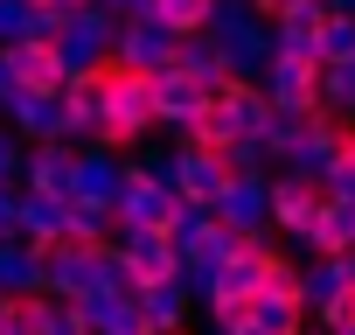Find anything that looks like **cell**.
Returning a JSON list of instances; mask_svg holds the SVG:
<instances>
[{"mask_svg":"<svg viewBox=\"0 0 355 335\" xmlns=\"http://www.w3.org/2000/svg\"><path fill=\"white\" fill-rule=\"evenodd\" d=\"M244 168H251V161H216V154L174 147V154H167V182H174V196H182L196 217H216V210L230 203V189L244 182Z\"/></svg>","mask_w":355,"mask_h":335,"instance_id":"7a4b0ae2","label":"cell"},{"mask_svg":"<svg viewBox=\"0 0 355 335\" xmlns=\"http://www.w3.org/2000/svg\"><path fill=\"white\" fill-rule=\"evenodd\" d=\"M223 335H272L265 321H244V328H223Z\"/></svg>","mask_w":355,"mask_h":335,"instance_id":"ffe728a7","label":"cell"},{"mask_svg":"<svg viewBox=\"0 0 355 335\" xmlns=\"http://www.w3.org/2000/svg\"><path fill=\"white\" fill-rule=\"evenodd\" d=\"M230 245H237V231H230L223 217H196V224L182 231V259H189V272H196V279H209V272L230 259Z\"/></svg>","mask_w":355,"mask_h":335,"instance_id":"8fae6325","label":"cell"},{"mask_svg":"<svg viewBox=\"0 0 355 335\" xmlns=\"http://www.w3.org/2000/svg\"><path fill=\"white\" fill-rule=\"evenodd\" d=\"M146 22L167 28L174 42H196V35H209L223 22V0H146Z\"/></svg>","mask_w":355,"mask_h":335,"instance_id":"30bf717a","label":"cell"},{"mask_svg":"<svg viewBox=\"0 0 355 335\" xmlns=\"http://www.w3.org/2000/svg\"><path fill=\"white\" fill-rule=\"evenodd\" d=\"M8 70H15V98H63L77 77V56L63 35H28L8 49Z\"/></svg>","mask_w":355,"mask_h":335,"instance_id":"277c9868","label":"cell"},{"mask_svg":"<svg viewBox=\"0 0 355 335\" xmlns=\"http://www.w3.org/2000/svg\"><path fill=\"white\" fill-rule=\"evenodd\" d=\"M306 252H313V259H348V252H355V196H334V203H327V217H320V231H313Z\"/></svg>","mask_w":355,"mask_h":335,"instance_id":"7c38bea8","label":"cell"},{"mask_svg":"<svg viewBox=\"0 0 355 335\" xmlns=\"http://www.w3.org/2000/svg\"><path fill=\"white\" fill-rule=\"evenodd\" d=\"M8 126H15L28 147H56V140H70L63 98H8ZM70 147H77V140H70Z\"/></svg>","mask_w":355,"mask_h":335,"instance_id":"9c48e42d","label":"cell"},{"mask_svg":"<svg viewBox=\"0 0 355 335\" xmlns=\"http://www.w3.org/2000/svg\"><path fill=\"white\" fill-rule=\"evenodd\" d=\"M98 328H105V335H160L139 293H125V300H112V307H98Z\"/></svg>","mask_w":355,"mask_h":335,"instance_id":"9a60e30c","label":"cell"},{"mask_svg":"<svg viewBox=\"0 0 355 335\" xmlns=\"http://www.w3.org/2000/svg\"><path fill=\"white\" fill-rule=\"evenodd\" d=\"M21 189H28L35 203H56V210H70V203L84 196V147H70V140H56V147H28Z\"/></svg>","mask_w":355,"mask_h":335,"instance_id":"5b68a950","label":"cell"},{"mask_svg":"<svg viewBox=\"0 0 355 335\" xmlns=\"http://www.w3.org/2000/svg\"><path fill=\"white\" fill-rule=\"evenodd\" d=\"M28 8V22H35V35H70L77 22H91L105 0H21Z\"/></svg>","mask_w":355,"mask_h":335,"instance_id":"4fadbf2b","label":"cell"},{"mask_svg":"<svg viewBox=\"0 0 355 335\" xmlns=\"http://www.w3.org/2000/svg\"><path fill=\"white\" fill-rule=\"evenodd\" d=\"M320 63H355V15H334V28L320 35Z\"/></svg>","mask_w":355,"mask_h":335,"instance_id":"2e32d148","label":"cell"},{"mask_svg":"<svg viewBox=\"0 0 355 335\" xmlns=\"http://www.w3.org/2000/svg\"><path fill=\"white\" fill-rule=\"evenodd\" d=\"M119 272L132 293H174L189 279V259L174 238H119Z\"/></svg>","mask_w":355,"mask_h":335,"instance_id":"8992f818","label":"cell"},{"mask_svg":"<svg viewBox=\"0 0 355 335\" xmlns=\"http://www.w3.org/2000/svg\"><path fill=\"white\" fill-rule=\"evenodd\" d=\"M182 335H189V328H182Z\"/></svg>","mask_w":355,"mask_h":335,"instance_id":"44dd1931","label":"cell"},{"mask_svg":"<svg viewBox=\"0 0 355 335\" xmlns=\"http://www.w3.org/2000/svg\"><path fill=\"white\" fill-rule=\"evenodd\" d=\"M8 98H15V70H8V49H0V112H8Z\"/></svg>","mask_w":355,"mask_h":335,"instance_id":"d6986e66","label":"cell"},{"mask_svg":"<svg viewBox=\"0 0 355 335\" xmlns=\"http://www.w3.org/2000/svg\"><path fill=\"white\" fill-rule=\"evenodd\" d=\"M258 84L272 91L279 119H306V112H327V63H320L313 49H300V42H279Z\"/></svg>","mask_w":355,"mask_h":335,"instance_id":"6da1fadb","label":"cell"},{"mask_svg":"<svg viewBox=\"0 0 355 335\" xmlns=\"http://www.w3.org/2000/svg\"><path fill=\"white\" fill-rule=\"evenodd\" d=\"M209 98H223V91H216L202 70L167 63V70H160V133H182V126H189V119H196Z\"/></svg>","mask_w":355,"mask_h":335,"instance_id":"52a82bcc","label":"cell"},{"mask_svg":"<svg viewBox=\"0 0 355 335\" xmlns=\"http://www.w3.org/2000/svg\"><path fill=\"white\" fill-rule=\"evenodd\" d=\"M327 203H334V182H327V175H300V168H279V175H272V231H279V238L313 245Z\"/></svg>","mask_w":355,"mask_h":335,"instance_id":"3957f363","label":"cell"},{"mask_svg":"<svg viewBox=\"0 0 355 335\" xmlns=\"http://www.w3.org/2000/svg\"><path fill=\"white\" fill-rule=\"evenodd\" d=\"M327 182H334V196H355V126H348V140H341V154L327 168Z\"/></svg>","mask_w":355,"mask_h":335,"instance_id":"e0dca14e","label":"cell"},{"mask_svg":"<svg viewBox=\"0 0 355 335\" xmlns=\"http://www.w3.org/2000/svg\"><path fill=\"white\" fill-rule=\"evenodd\" d=\"M182 147H189V154H216V161H244V126H237L230 98H209V105L182 126Z\"/></svg>","mask_w":355,"mask_h":335,"instance_id":"ba28073f","label":"cell"},{"mask_svg":"<svg viewBox=\"0 0 355 335\" xmlns=\"http://www.w3.org/2000/svg\"><path fill=\"white\" fill-rule=\"evenodd\" d=\"M251 8H258V22H265V28H279V22L300 8V0H251Z\"/></svg>","mask_w":355,"mask_h":335,"instance_id":"ac0fdd59","label":"cell"},{"mask_svg":"<svg viewBox=\"0 0 355 335\" xmlns=\"http://www.w3.org/2000/svg\"><path fill=\"white\" fill-rule=\"evenodd\" d=\"M0 293H49L42 286V259L15 238V245H0Z\"/></svg>","mask_w":355,"mask_h":335,"instance_id":"5bb4252c","label":"cell"}]
</instances>
